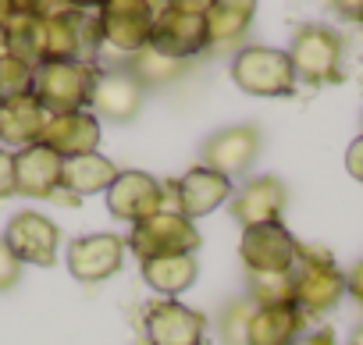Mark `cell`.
Segmentation results:
<instances>
[{
	"mask_svg": "<svg viewBox=\"0 0 363 345\" xmlns=\"http://www.w3.org/2000/svg\"><path fill=\"white\" fill-rule=\"evenodd\" d=\"M345 295V271L335 264V256L324 246L299 242L296 267H292V302L306 317L331 313Z\"/></svg>",
	"mask_w": 363,
	"mask_h": 345,
	"instance_id": "cell-1",
	"label": "cell"
},
{
	"mask_svg": "<svg viewBox=\"0 0 363 345\" xmlns=\"http://www.w3.org/2000/svg\"><path fill=\"white\" fill-rule=\"evenodd\" d=\"M100 82V64L89 61H50L36 68V82H33V96L40 100V107L54 118V114H75V111H89L93 107V93Z\"/></svg>",
	"mask_w": 363,
	"mask_h": 345,
	"instance_id": "cell-2",
	"label": "cell"
},
{
	"mask_svg": "<svg viewBox=\"0 0 363 345\" xmlns=\"http://www.w3.org/2000/svg\"><path fill=\"white\" fill-rule=\"evenodd\" d=\"M207 4L211 0H171L160 4L150 29V47L174 61H193L207 47Z\"/></svg>",
	"mask_w": 363,
	"mask_h": 345,
	"instance_id": "cell-3",
	"label": "cell"
},
{
	"mask_svg": "<svg viewBox=\"0 0 363 345\" xmlns=\"http://www.w3.org/2000/svg\"><path fill=\"white\" fill-rule=\"evenodd\" d=\"M125 246L139 256V264H150V260H167V256H196L203 239L189 217H182L178 210H160L132 225Z\"/></svg>",
	"mask_w": 363,
	"mask_h": 345,
	"instance_id": "cell-4",
	"label": "cell"
},
{
	"mask_svg": "<svg viewBox=\"0 0 363 345\" xmlns=\"http://www.w3.org/2000/svg\"><path fill=\"white\" fill-rule=\"evenodd\" d=\"M342 54H345L342 36L317 22L299 26L289 43V61L296 68V82H306V86L342 82Z\"/></svg>",
	"mask_w": 363,
	"mask_h": 345,
	"instance_id": "cell-5",
	"label": "cell"
},
{
	"mask_svg": "<svg viewBox=\"0 0 363 345\" xmlns=\"http://www.w3.org/2000/svg\"><path fill=\"white\" fill-rule=\"evenodd\" d=\"M232 79L250 96H289L296 89L289 50L278 47H242L232 57Z\"/></svg>",
	"mask_w": 363,
	"mask_h": 345,
	"instance_id": "cell-6",
	"label": "cell"
},
{
	"mask_svg": "<svg viewBox=\"0 0 363 345\" xmlns=\"http://www.w3.org/2000/svg\"><path fill=\"white\" fill-rule=\"evenodd\" d=\"M150 345H207V317L178 299H153L143 310Z\"/></svg>",
	"mask_w": 363,
	"mask_h": 345,
	"instance_id": "cell-7",
	"label": "cell"
},
{
	"mask_svg": "<svg viewBox=\"0 0 363 345\" xmlns=\"http://www.w3.org/2000/svg\"><path fill=\"white\" fill-rule=\"evenodd\" d=\"M125 239L114 232H93V235H79L68 249H65V264L68 274L82 285H100L107 278H114L125 264Z\"/></svg>",
	"mask_w": 363,
	"mask_h": 345,
	"instance_id": "cell-8",
	"label": "cell"
},
{
	"mask_svg": "<svg viewBox=\"0 0 363 345\" xmlns=\"http://www.w3.org/2000/svg\"><path fill=\"white\" fill-rule=\"evenodd\" d=\"M157 8L150 0H111L96 8V22L104 33V47H114L121 54H135L150 43Z\"/></svg>",
	"mask_w": 363,
	"mask_h": 345,
	"instance_id": "cell-9",
	"label": "cell"
},
{
	"mask_svg": "<svg viewBox=\"0 0 363 345\" xmlns=\"http://www.w3.org/2000/svg\"><path fill=\"white\" fill-rule=\"evenodd\" d=\"M61 228L36 210H22L8 221L4 228V242L11 246V253L18 256V264L26 267H54L57 264V249H61Z\"/></svg>",
	"mask_w": 363,
	"mask_h": 345,
	"instance_id": "cell-10",
	"label": "cell"
},
{
	"mask_svg": "<svg viewBox=\"0 0 363 345\" xmlns=\"http://www.w3.org/2000/svg\"><path fill=\"white\" fill-rule=\"evenodd\" d=\"M296 249H299V239L281 221L242 228V239H239V260H242L246 274L292 271L296 267Z\"/></svg>",
	"mask_w": 363,
	"mask_h": 345,
	"instance_id": "cell-11",
	"label": "cell"
},
{
	"mask_svg": "<svg viewBox=\"0 0 363 345\" xmlns=\"http://www.w3.org/2000/svg\"><path fill=\"white\" fill-rule=\"evenodd\" d=\"M257 153H260V128L257 125H232V128L207 135V142L200 149V164L218 171L225 179H239L253 167Z\"/></svg>",
	"mask_w": 363,
	"mask_h": 345,
	"instance_id": "cell-12",
	"label": "cell"
},
{
	"mask_svg": "<svg viewBox=\"0 0 363 345\" xmlns=\"http://www.w3.org/2000/svg\"><path fill=\"white\" fill-rule=\"evenodd\" d=\"M104 196H107V210L128 225H139L164 210V186L146 171H118L114 186Z\"/></svg>",
	"mask_w": 363,
	"mask_h": 345,
	"instance_id": "cell-13",
	"label": "cell"
},
{
	"mask_svg": "<svg viewBox=\"0 0 363 345\" xmlns=\"http://www.w3.org/2000/svg\"><path fill=\"white\" fill-rule=\"evenodd\" d=\"M174 193H178V214L196 225V217H207L221 203H228L235 196V186H232V179H225V175H218V171L196 164L182 179H174Z\"/></svg>",
	"mask_w": 363,
	"mask_h": 345,
	"instance_id": "cell-14",
	"label": "cell"
},
{
	"mask_svg": "<svg viewBox=\"0 0 363 345\" xmlns=\"http://www.w3.org/2000/svg\"><path fill=\"white\" fill-rule=\"evenodd\" d=\"M289 203V189L278 175H257L250 179L235 196H232V217L242 228H257V225H274L281 221Z\"/></svg>",
	"mask_w": 363,
	"mask_h": 345,
	"instance_id": "cell-15",
	"label": "cell"
},
{
	"mask_svg": "<svg viewBox=\"0 0 363 345\" xmlns=\"http://www.w3.org/2000/svg\"><path fill=\"white\" fill-rule=\"evenodd\" d=\"M61 171L65 160L43 142L15 149V193L29 200H50L61 189Z\"/></svg>",
	"mask_w": 363,
	"mask_h": 345,
	"instance_id": "cell-16",
	"label": "cell"
},
{
	"mask_svg": "<svg viewBox=\"0 0 363 345\" xmlns=\"http://www.w3.org/2000/svg\"><path fill=\"white\" fill-rule=\"evenodd\" d=\"M50 146L61 160H75L86 153H100V118L93 111H75V114H54L47 121V132L40 139Z\"/></svg>",
	"mask_w": 363,
	"mask_h": 345,
	"instance_id": "cell-17",
	"label": "cell"
},
{
	"mask_svg": "<svg viewBox=\"0 0 363 345\" xmlns=\"http://www.w3.org/2000/svg\"><path fill=\"white\" fill-rule=\"evenodd\" d=\"M306 313L296 302L285 306H257L246 324V345H296L303 338Z\"/></svg>",
	"mask_w": 363,
	"mask_h": 345,
	"instance_id": "cell-18",
	"label": "cell"
},
{
	"mask_svg": "<svg viewBox=\"0 0 363 345\" xmlns=\"http://www.w3.org/2000/svg\"><path fill=\"white\" fill-rule=\"evenodd\" d=\"M139 107H143V86L125 68L100 72V82H96V93H93V114L96 118L132 121L139 114Z\"/></svg>",
	"mask_w": 363,
	"mask_h": 345,
	"instance_id": "cell-19",
	"label": "cell"
},
{
	"mask_svg": "<svg viewBox=\"0 0 363 345\" xmlns=\"http://www.w3.org/2000/svg\"><path fill=\"white\" fill-rule=\"evenodd\" d=\"M47 121H50V114L40 107V100L33 93L8 100V103H0V142H8L15 149L36 146L47 132Z\"/></svg>",
	"mask_w": 363,
	"mask_h": 345,
	"instance_id": "cell-20",
	"label": "cell"
},
{
	"mask_svg": "<svg viewBox=\"0 0 363 345\" xmlns=\"http://www.w3.org/2000/svg\"><path fill=\"white\" fill-rule=\"evenodd\" d=\"M257 18L250 0H211L207 4V47H235L246 40Z\"/></svg>",
	"mask_w": 363,
	"mask_h": 345,
	"instance_id": "cell-21",
	"label": "cell"
},
{
	"mask_svg": "<svg viewBox=\"0 0 363 345\" xmlns=\"http://www.w3.org/2000/svg\"><path fill=\"white\" fill-rule=\"evenodd\" d=\"M114 179H118V167L104 153H86V157L65 160V171H61V186L68 193H75L79 200L107 193L114 186Z\"/></svg>",
	"mask_w": 363,
	"mask_h": 345,
	"instance_id": "cell-22",
	"label": "cell"
},
{
	"mask_svg": "<svg viewBox=\"0 0 363 345\" xmlns=\"http://www.w3.org/2000/svg\"><path fill=\"white\" fill-rule=\"evenodd\" d=\"M4 40H8V54L40 68L43 64V18L33 11V4H18L15 0V15L4 29Z\"/></svg>",
	"mask_w": 363,
	"mask_h": 345,
	"instance_id": "cell-23",
	"label": "cell"
},
{
	"mask_svg": "<svg viewBox=\"0 0 363 345\" xmlns=\"http://www.w3.org/2000/svg\"><path fill=\"white\" fill-rule=\"evenodd\" d=\"M143 267V281L160 292V299H174L182 292H189L200 278V260L196 256H167V260H150L139 264Z\"/></svg>",
	"mask_w": 363,
	"mask_h": 345,
	"instance_id": "cell-24",
	"label": "cell"
},
{
	"mask_svg": "<svg viewBox=\"0 0 363 345\" xmlns=\"http://www.w3.org/2000/svg\"><path fill=\"white\" fill-rule=\"evenodd\" d=\"M125 72H128L143 89H150V86H167V82H178L182 75H189V61H174V57H167V54H160L157 47L146 43L143 50L128 54Z\"/></svg>",
	"mask_w": 363,
	"mask_h": 345,
	"instance_id": "cell-25",
	"label": "cell"
},
{
	"mask_svg": "<svg viewBox=\"0 0 363 345\" xmlns=\"http://www.w3.org/2000/svg\"><path fill=\"white\" fill-rule=\"evenodd\" d=\"M246 288H250L253 306H285V302H292V271L246 274Z\"/></svg>",
	"mask_w": 363,
	"mask_h": 345,
	"instance_id": "cell-26",
	"label": "cell"
},
{
	"mask_svg": "<svg viewBox=\"0 0 363 345\" xmlns=\"http://www.w3.org/2000/svg\"><path fill=\"white\" fill-rule=\"evenodd\" d=\"M33 82H36V68L18 61V57H0V103L8 100H18V96H29L33 93Z\"/></svg>",
	"mask_w": 363,
	"mask_h": 345,
	"instance_id": "cell-27",
	"label": "cell"
},
{
	"mask_svg": "<svg viewBox=\"0 0 363 345\" xmlns=\"http://www.w3.org/2000/svg\"><path fill=\"white\" fill-rule=\"evenodd\" d=\"M253 302L250 299H239V302H232L225 313H221V341L225 345H246V324H250V317H253Z\"/></svg>",
	"mask_w": 363,
	"mask_h": 345,
	"instance_id": "cell-28",
	"label": "cell"
},
{
	"mask_svg": "<svg viewBox=\"0 0 363 345\" xmlns=\"http://www.w3.org/2000/svg\"><path fill=\"white\" fill-rule=\"evenodd\" d=\"M18 278H22V264H18V256L11 253V246L4 242V235H0V292L15 288Z\"/></svg>",
	"mask_w": 363,
	"mask_h": 345,
	"instance_id": "cell-29",
	"label": "cell"
},
{
	"mask_svg": "<svg viewBox=\"0 0 363 345\" xmlns=\"http://www.w3.org/2000/svg\"><path fill=\"white\" fill-rule=\"evenodd\" d=\"M18 196L15 193V153H4L0 149V203Z\"/></svg>",
	"mask_w": 363,
	"mask_h": 345,
	"instance_id": "cell-30",
	"label": "cell"
},
{
	"mask_svg": "<svg viewBox=\"0 0 363 345\" xmlns=\"http://www.w3.org/2000/svg\"><path fill=\"white\" fill-rule=\"evenodd\" d=\"M345 171L356 179V182H363V132L349 142V149H345Z\"/></svg>",
	"mask_w": 363,
	"mask_h": 345,
	"instance_id": "cell-31",
	"label": "cell"
},
{
	"mask_svg": "<svg viewBox=\"0 0 363 345\" xmlns=\"http://www.w3.org/2000/svg\"><path fill=\"white\" fill-rule=\"evenodd\" d=\"M345 295H352L356 306H363V260L352 271H345Z\"/></svg>",
	"mask_w": 363,
	"mask_h": 345,
	"instance_id": "cell-32",
	"label": "cell"
},
{
	"mask_svg": "<svg viewBox=\"0 0 363 345\" xmlns=\"http://www.w3.org/2000/svg\"><path fill=\"white\" fill-rule=\"evenodd\" d=\"M296 345H338V341H335V331H331V327H320V331L303 334Z\"/></svg>",
	"mask_w": 363,
	"mask_h": 345,
	"instance_id": "cell-33",
	"label": "cell"
},
{
	"mask_svg": "<svg viewBox=\"0 0 363 345\" xmlns=\"http://www.w3.org/2000/svg\"><path fill=\"white\" fill-rule=\"evenodd\" d=\"M50 203H57V207H79V203H82V200H79V196H75V193H68V189H65V186H61V189H57V193H54V196H50Z\"/></svg>",
	"mask_w": 363,
	"mask_h": 345,
	"instance_id": "cell-34",
	"label": "cell"
},
{
	"mask_svg": "<svg viewBox=\"0 0 363 345\" xmlns=\"http://www.w3.org/2000/svg\"><path fill=\"white\" fill-rule=\"evenodd\" d=\"M11 15H15V0H0V33L8 29V22H11Z\"/></svg>",
	"mask_w": 363,
	"mask_h": 345,
	"instance_id": "cell-35",
	"label": "cell"
},
{
	"mask_svg": "<svg viewBox=\"0 0 363 345\" xmlns=\"http://www.w3.org/2000/svg\"><path fill=\"white\" fill-rule=\"evenodd\" d=\"M359 8L363 4H335V11L338 15H352V22H359Z\"/></svg>",
	"mask_w": 363,
	"mask_h": 345,
	"instance_id": "cell-36",
	"label": "cell"
},
{
	"mask_svg": "<svg viewBox=\"0 0 363 345\" xmlns=\"http://www.w3.org/2000/svg\"><path fill=\"white\" fill-rule=\"evenodd\" d=\"M352 345H363V324H359V327L352 331Z\"/></svg>",
	"mask_w": 363,
	"mask_h": 345,
	"instance_id": "cell-37",
	"label": "cell"
},
{
	"mask_svg": "<svg viewBox=\"0 0 363 345\" xmlns=\"http://www.w3.org/2000/svg\"><path fill=\"white\" fill-rule=\"evenodd\" d=\"M359 26H363V8H359Z\"/></svg>",
	"mask_w": 363,
	"mask_h": 345,
	"instance_id": "cell-38",
	"label": "cell"
},
{
	"mask_svg": "<svg viewBox=\"0 0 363 345\" xmlns=\"http://www.w3.org/2000/svg\"><path fill=\"white\" fill-rule=\"evenodd\" d=\"M349 345H352V341H349Z\"/></svg>",
	"mask_w": 363,
	"mask_h": 345,
	"instance_id": "cell-39",
	"label": "cell"
}]
</instances>
